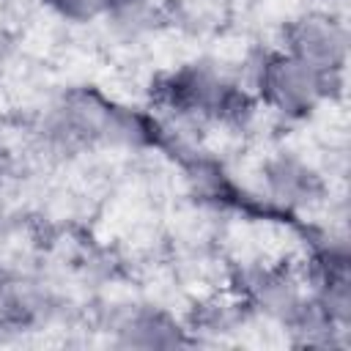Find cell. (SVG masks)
Returning a JSON list of instances; mask_svg holds the SVG:
<instances>
[{
	"instance_id": "cell-9",
	"label": "cell",
	"mask_w": 351,
	"mask_h": 351,
	"mask_svg": "<svg viewBox=\"0 0 351 351\" xmlns=\"http://www.w3.org/2000/svg\"><path fill=\"white\" fill-rule=\"evenodd\" d=\"M41 3L66 22L88 25V22H107L126 0H41Z\"/></svg>"
},
{
	"instance_id": "cell-1",
	"label": "cell",
	"mask_w": 351,
	"mask_h": 351,
	"mask_svg": "<svg viewBox=\"0 0 351 351\" xmlns=\"http://www.w3.org/2000/svg\"><path fill=\"white\" fill-rule=\"evenodd\" d=\"M151 101L181 121L219 126H241L258 107L247 85L203 60L159 74L151 82Z\"/></svg>"
},
{
	"instance_id": "cell-2",
	"label": "cell",
	"mask_w": 351,
	"mask_h": 351,
	"mask_svg": "<svg viewBox=\"0 0 351 351\" xmlns=\"http://www.w3.org/2000/svg\"><path fill=\"white\" fill-rule=\"evenodd\" d=\"M247 88L255 104H263L269 112L285 121H304L343 96L346 77L324 74L274 44L252 58Z\"/></svg>"
},
{
	"instance_id": "cell-3",
	"label": "cell",
	"mask_w": 351,
	"mask_h": 351,
	"mask_svg": "<svg viewBox=\"0 0 351 351\" xmlns=\"http://www.w3.org/2000/svg\"><path fill=\"white\" fill-rule=\"evenodd\" d=\"M148 132L145 121L132 110H123L96 90L77 88L63 93L44 123V134L52 145L80 151L90 145L137 143Z\"/></svg>"
},
{
	"instance_id": "cell-6",
	"label": "cell",
	"mask_w": 351,
	"mask_h": 351,
	"mask_svg": "<svg viewBox=\"0 0 351 351\" xmlns=\"http://www.w3.org/2000/svg\"><path fill=\"white\" fill-rule=\"evenodd\" d=\"M261 186L271 203L291 211L313 208L326 197L324 176L293 151H274L263 159Z\"/></svg>"
},
{
	"instance_id": "cell-4",
	"label": "cell",
	"mask_w": 351,
	"mask_h": 351,
	"mask_svg": "<svg viewBox=\"0 0 351 351\" xmlns=\"http://www.w3.org/2000/svg\"><path fill=\"white\" fill-rule=\"evenodd\" d=\"M236 299L244 310L261 313L291 329L310 307L304 274L288 263H247L236 277Z\"/></svg>"
},
{
	"instance_id": "cell-7",
	"label": "cell",
	"mask_w": 351,
	"mask_h": 351,
	"mask_svg": "<svg viewBox=\"0 0 351 351\" xmlns=\"http://www.w3.org/2000/svg\"><path fill=\"white\" fill-rule=\"evenodd\" d=\"M115 343L126 348H173L189 346L192 337L170 313L151 307V304H132L126 307L115 324Z\"/></svg>"
},
{
	"instance_id": "cell-8",
	"label": "cell",
	"mask_w": 351,
	"mask_h": 351,
	"mask_svg": "<svg viewBox=\"0 0 351 351\" xmlns=\"http://www.w3.org/2000/svg\"><path fill=\"white\" fill-rule=\"evenodd\" d=\"M30 296L22 291V282L0 263V329H16L22 326L33 307Z\"/></svg>"
},
{
	"instance_id": "cell-5",
	"label": "cell",
	"mask_w": 351,
	"mask_h": 351,
	"mask_svg": "<svg viewBox=\"0 0 351 351\" xmlns=\"http://www.w3.org/2000/svg\"><path fill=\"white\" fill-rule=\"evenodd\" d=\"M280 49L310 63L313 69L346 77L348 66V25L337 11L310 8L291 16L280 30Z\"/></svg>"
}]
</instances>
